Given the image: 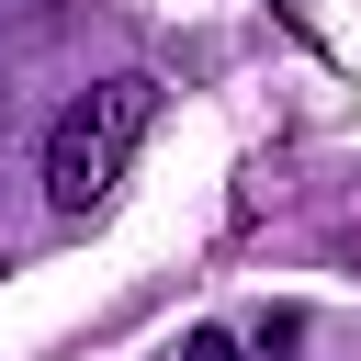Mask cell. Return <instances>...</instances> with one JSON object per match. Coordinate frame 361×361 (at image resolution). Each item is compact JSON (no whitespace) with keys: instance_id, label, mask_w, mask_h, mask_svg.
I'll return each mask as SVG.
<instances>
[{"instance_id":"6da1fadb","label":"cell","mask_w":361,"mask_h":361,"mask_svg":"<svg viewBox=\"0 0 361 361\" xmlns=\"http://www.w3.org/2000/svg\"><path fill=\"white\" fill-rule=\"evenodd\" d=\"M147 124H158V79H147V68H124V79L79 90V102L56 113V135H45V203H56L68 226H79V214H102Z\"/></svg>"},{"instance_id":"7a4b0ae2","label":"cell","mask_w":361,"mask_h":361,"mask_svg":"<svg viewBox=\"0 0 361 361\" xmlns=\"http://www.w3.org/2000/svg\"><path fill=\"white\" fill-rule=\"evenodd\" d=\"M180 361H248V350H237V327H192V338H180Z\"/></svg>"}]
</instances>
